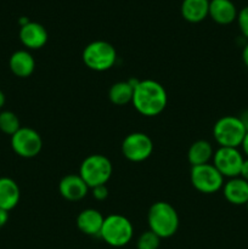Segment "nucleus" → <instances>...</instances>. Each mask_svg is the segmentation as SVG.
Listing matches in <instances>:
<instances>
[{"label": "nucleus", "instance_id": "1", "mask_svg": "<svg viewBox=\"0 0 248 249\" xmlns=\"http://www.w3.org/2000/svg\"><path fill=\"white\" fill-rule=\"evenodd\" d=\"M131 104L141 116L156 117L167 107V91L160 83L153 79L139 80L134 88Z\"/></svg>", "mask_w": 248, "mask_h": 249}, {"label": "nucleus", "instance_id": "2", "mask_svg": "<svg viewBox=\"0 0 248 249\" xmlns=\"http://www.w3.org/2000/svg\"><path fill=\"white\" fill-rule=\"evenodd\" d=\"M148 228L159 238H169L179 229V215L174 207L168 202H156L148 209Z\"/></svg>", "mask_w": 248, "mask_h": 249}, {"label": "nucleus", "instance_id": "3", "mask_svg": "<svg viewBox=\"0 0 248 249\" xmlns=\"http://www.w3.org/2000/svg\"><path fill=\"white\" fill-rule=\"evenodd\" d=\"M82 58L89 70L95 72H105L116 65L117 51L108 41L95 40L85 46Z\"/></svg>", "mask_w": 248, "mask_h": 249}, {"label": "nucleus", "instance_id": "4", "mask_svg": "<svg viewBox=\"0 0 248 249\" xmlns=\"http://www.w3.org/2000/svg\"><path fill=\"white\" fill-rule=\"evenodd\" d=\"M134 236L133 224L121 214H111L104 220L100 237L111 247H124Z\"/></svg>", "mask_w": 248, "mask_h": 249}, {"label": "nucleus", "instance_id": "5", "mask_svg": "<svg viewBox=\"0 0 248 249\" xmlns=\"http://www.w3.org/2000/svg\"><path fill=\"white\" fill-rule=\"evenodd\" d=\"M112 170L113 168L111 160L106 156L95 153L88 156L83 160L79 168V175L89 189H94L100 185L107 184V181L111 179Z\"/></svg>", "mask_w": 248, "mask_h": 249}, {"label": "nucleus", "instance_id": "6", "mask_svg": "<svg viewBox=\"0 0 248 249\" xmlns=\"http://www.w3.org/2000/svg\"><path fill=\"white\" fill-rule=\"evenodd\" d=\"M247 130L236 116H224L213 126L214 140L219 147L238 148L243 142Z\"/></svg>", "mask_w": 248, "mask_h": 249}, {"label": "nucleus", "instance_id": "7", "mask_svg": "<svg viewBox=\"0 0 248 249\" xmlns=\"http://www.w3.org/2000/svg\"><path fill=\"white\" fill-rule=\"evenodd\" d=\"M190 179L192 186L201 194H215L224 186V177L212 163L192 167Z\"/></svg>", "mask_w": 248, "mask_h": 249}, {"label": "nucleus", "instance_id": "8", "mask_svg": "<svg viewBox=\"0 0 248 249\" xmlns=\"http://www.w3.org/2000/svg\"><path fill=\"white\" fill-rule=\"evenodd\" d=\"M11 147L17 156L22 158H34L43 148V140L36 130L21 126L11 136Z\"/></svg>", "mask_w": 248, "mask_h": 249}, {"label": "nucleus", "instance_id": "9", "mask_svg": "<svg viewBox=\"0 0 248 249\" xmlns=\"http://www.w3.org/2000/svg\"><path fill=\"white\" fill-rule=\"evenodd\" d=\"M152 152L153 141L145 133L135 131L129 134L122 142V153L130 162H143L151 157Z\"/></svg>", "mask_w": 248, "mask_h": 249}, {"label": "nucleus", "instance_id": "10", "mask_svg": "<svg viewBox=\"0 0 248 249\" xmlns=\"http://www.w3.org/2000/svg\"><path fill=\"white\" fill-rule=\"evenodd\" d=\"M213 163L212 164L218 169V172L224 178L232 179L240 177L245 157L238 148L233 147H219L214 152Z\"/></svg>", "mask_w": 248, "mask_h": 249}, {"label": "nucleus", "instance_id": "11", "mask_svg": "<svg viewBox=\"0 0 248 249\" xmlns=\"http://www.w3.org/2000/svg\"><path fill=\"white\" fill-rule=\"evenodd\" d=\"M19 40L29 50H38L48 43V31L38 22H27L19 28Z\"/></svg>", "mask_w": 248, "mask_h": 249}, {"label": "nucleus", "instance_id": "12", "mask_svg": "<svg viewBox=\"0 0 248 249\" xmlns=\"http://www.w3.org/2000/svg\"><path fill=\"white\" fill-rule=\"evenodd\" d=\"M58 191L65 199L70 202H77L84 198L89 192V186L85 184L79 174H68L61 179L58 184Z\"/></svg>", "mask_w": 248, "mask_h": 249}, {"label": "nucleus", "instance_id": "13", "mask_svg": "<svg viewBox=\"0 0 248 249\" xmlns=\"http://www.w3.org/2000/svg\"><path fill=\"white\" fill-rule=\"evenodd\" d=\"M237 9L231 0H211L208 16L215 23L226 26L237 18Z\"/></svg>", "mask_w": 248, "mask_h": 249}, {"label": "nucleus", "instance_id": "14", "mask_svg": "<svg viewBox=\"0 0 248 249\" xmlns=\"http://www.w3.org/2000/svg\"><path fill=\"white\" fill-rule=\"evenodd\" d=\"M221 190L226 201L233 206H246L248 202V181L241 177L229 179Z\"/></svg>", "mask_w": 248, "mask_h": 249}, {"label": "nucleus", "instance_id": "15", "mask_svg": "<svg viewBox=\"0 0 248 249\" xmlns=\"http://www.w3.org/2000/svg\"><path fill=\"white\" fill-rule=\"evenodd\" d=\"M104 215L97 209L88 208L78 214L77 228L84 235L100 236L102 225H104Z\"/></svg>", "mask_w": 248, "mask_h": 249}, {"label": "nucleus", "instance_id": "16", "mask_svg": "<svg viewBox=\"0 0 248 249\" xmlns=\"http://www.w3.org/2000/svg\"><path fill=\"white\" fill-rule=\"evenodd\" d=\"M9 67L18 78H28L35 70V60L27 50H17L10 56Z\"/></svg>", "mask_w": 248, "mask_h": 249}, {"label": "nucleus", "instance_id": "17", "mask_svg": "<svg viewBox=\"0 0 248 249\" xmlns=\"http://www.w3.org/2000/svg\"><path fill=\"white\" fill-rule=\"evenodd\" d=\"M21 198V191L11 178H0V208L10 212L18 204Z\"/></svg>", "mask_w": 248, "mask_h": 249}, {"label": "nucleus", "instance_id": "18", "mask_svg": "<svg viewBox=\"0 0 248 249\" xmlns=\"http://www.w3.org/2000/svg\"><path fill=\"white\" fill-rule=\"evenodd\" d=\"M211 0H182L181 15L190 23L202 22L209 14Z\"/></svg>", "mask_w": 248, "mask_h": 249}, {"label": "nucleus", "instance_id": "19", "mask_svg": "<svg viewBox=\"0 0 248 249\" xmlns=\"http://www.w3.org/2000/svg\"><path fill=\"white\" fill-rule=\"evenodd\" d=\"M213 146L207 140H197L190 146L187 151V160L191 167L207 164L213 160Z\"/></svg>", "mask_w": 248, "mask_h": 249}, {"label": "nucleus", "instance_id": "20", "mask_svg": "<svg viewBox=\"0 0 248 249\" xmlns=\"http://www.w3.org/2000/svg\"><path fill=\"white\" fill-rule=\"evenodd\" d=\"M139 80H128V82H118L109 88V101L117 106H124L133 100L134 88Z\"/></svg>", "mask_w": 248, "mask_h": 249}, {"label": "nucleus", "instance_id": "21", "mask_svg": "<svg viewBox=\"0 0 248 249\" xmlns=\"http://www.w3.org/2000/svg\"><path fill=\"white\" fill-rule=\"evenodd\" d=\"M21 128L19 119L14 112L2 111L0 112V130L6 135L12 136Z\"/></svg>", "mask_w": 248, "mask_h": 249}, {"label": "nucleus", "instance_id": "22", "mask_svg": "<svg viewBox=\"0 0 248 249\" xmlns=\"http://www.w3.org/2000/svg\"><path fill=\"white\" fill-rule=\"evenodd\" d=\"M160 243V238L151 230L145 231L139 236L136 241V248L138 249H158Z\"/></svg>", "mask_w": 248, "mask_h": 249}, {"label": "nucleus", "instance_id": "23", "mask_svg": "<svg viewBox=\"0 0 248 249\" xmlns=\"http://www.w3.org/2000/svg\"><path fill=\"white\" fill-rule=\"evenodd\" d=\"M236 21H237L242 36L248 39V6H245L238 11Z\"/></svg>", "mask_w": 248, "mask_h": 249}, {"label": "nucleus", "instance_id": "24", "mask_svg": "<svg viewBox=\"0 0 248 249\" xmlns=\"http://www.w3.org/2000/svg\"><path fill=\"white\" fill-rule=\"evenodd\" d=\"M91 191L92 197L96 201H105L108 197V189H107L106 185H100V186L94 187V189H91Z\"/></svg>", "mask_w": 248, "mask_h": 249}, {"label": "nucleus", "instance_id": "25", "mask_svg": "<svg viewBox=\"0 0 248 249\" xmlns=\"http://www.w3.org/2000/svg\"><path fill=\"white\" fill-rule=\"evenodd\" d=\"M240 177L245 179L246 181H248V158H245V162H243L242 168H241Z\"/></svg>", "mask_w": 248, "mask_h": 249}, {"label": "nucleus", "instance_id": "26", "mask_svg": "<svg viewBox=\"0 0 248 249\" xmlns=\"http://www.w3.org/2000/svg\"><path fill=\"white\" fill-rule=\"evenodd\" d=\"M7 220H9V212L4 211L2 208H0V229L2 228V226L6 225Z\"/></svg>", "mask_w": 248, "mask_h": 249}, {"label": "nucleus", "instance_id": "27", "mask_svg": "<svg viewBox=\"0 0 248 249\" xmlns=\"http://www.w3.org/2000/svg\"><path fill=\"white\" fill-rule=\"evenodd\" d=\"M238 118H240L241 123L243 124V126L246 128V130L248 131V109H245V111H243L242 113L238 116Z\"/></svg>", "mask_w": 248, "mask_h": 249}, {"label": "nucleus", "instance_id": "28", "mask_svg": "<svg viewBox=\"0 0 248 249\" xmlns=\"http://www.w3.org/2000/svg\"><path fill=\"white\" fill-rule=\"evenodd\" d=\"M241 147H242L243 155H246V158H248V131L247 134H246L245 139H243V142L242 145H241Z\"/></svg>", "mask_w": 248, "mask_h": 249}, {"label": "nucleus", "instance_id": "29", "mask_svg": "<svg viewBox=\"0 0 248 249\" xmlns=\"http://www.w3.org/2000/svg\"><path fill=\"white\" fill-rule=\"evenodd\" d=\"M242 61L243 63H245L246 67L248 68V43L246 44L245 48H243L242 50Z\"/></svg>", "mask_w": 248, "mask_h": 249}, {"label": "nucleus", "instance_id": "30", "mask_svg": "<svg viewBox=\"0 0 248 249\" xmlns=\"http://www.w3.org/2000/svg\"><path fill=\"white\" fill-rule=\"evenodd\" d=\"M5 101H6V97H5V94L1 91V90H0V109H1L2 107H4Z\"/></svg>", "mask_w": 248, "mask_h": 249}, {"label": "nucleus", "instance_id": "31", "mask_svg": "<svg viewBox=\"0 0 248 249\" xmlns=\"http://www.w3.org/2000/svg\"><path fill=\"white\" fill-rule=\"evenodd\" d=\"M246 208L248 209V202H247V203H246Z\"/></svg>", "mask_w": 248, "mask_h": 249}]
</instances>
